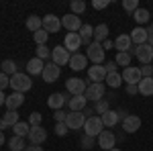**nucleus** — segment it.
<instances>
[{
    "instance_id": "obj_56",
    "label": "nucleus",
    "mask_w": 153,
    "mask_h": 151,
    "mask_svg": "<svg viewBox=\"0 0 153 151\" xmlns=\"http://www.w3.org/2000/svg\"><path fill=\"white\" fill-rule=\"evenodd\" d=\"M4 141H6V139H4V133L0 131V145H4Z\"/></svg>"
},
{
    "instance_id": "obj_51",
    "label": "nucleus",
    "mask_w": 153,
    "mask_h": 151,
    "mask_svg": "<svg viewBox=\"0 0 153 151\" xmlns=\"http://www.w3.org/2000/svg\"><path fill=\"white\" fill-rule=\"evenodd\" d=\"M127 92H129V94H137V92H139V86H133V84H129V86H127Z\"/></svg>"
},
{
    "instance_id": "obj_7",
    "label": "nucleus",
    "mask_w": 153,
    "mask_h": 151,
    "mask_svg": "<svg viewBox=\"0 0 153 151\" xmlns=\"http://www.w3.org/2000/svg\"><path fill=\"white\" fill-rule=\"evenodd\" d=\"M88 100H94V102H98V100H102L104 98V84L102 82H92L88 88H86V94H84Z\"/></svg>"
},
{
    "instance_id": "obj_52",
    "label": "nucleus",
    "mask_w": 153,
    "mask_h": 151,
    "mask_svg": "<svg viewBox=\"0 0 153 151\" xmlns=\"http://www.w3.org/2000/svg\"><path fill=\"white\" fill-rule=\"evenodd\" d=\"M147 33H149V37H147V45L153 47V31H151V29H147Z\"/></svg>"
},
{
    "instance_id": "obj_38",
    "label": "nucleus",
    "mask_w": 153,
    "mask_h": 151,
    "mask_svg": "<svg viewBox=\"0 0 153 151\" xmlns=\"http://www.w3.org/2000/svg\"><path fill=\"white\" fill-rule=\"evenodd\" d=\"M106 110H110V106H108V98H102V100H98L94 106V112H98V115H104Z\"/></svg>"
},
{
    "instance_id": "obj_9",
    "label": "nucleus",
    "mask_w": 153,
    "mask_h": 151,
    "mask_svg": "<svg viewBox=\"0 0 153 151\" xmlns=\"http://www.w3.org/2000/svg\"><path fill=\"white\" fill-rule=\"evenodd\" d=\"M84 123H86V115H84V112H68L65 125H68V129H70V131L84 129Z\"/></svg>"
},
{
    "instance_id": "obj_19",
    "label": "nucleus",
    "mask_w": 153,
    "mask_h": 151,
    "mask_svg": "<svg viewBox=\"0 0 153 151\" xmlns=\"http://www.w3.org/2000/svg\"><path fill=\"white\" fill-rule=\"evenodd\" d=\"M106 68L104 65H90L88 68V78L92 82H104L106 80Z\"/></svg>"
},
{
    "instance_id": "obj_27",
    "label": "nucleus",
    "mask_w": 153,
    "mask_h": 151,
    "mask_svg": "<svg viewBox=\"0 0 153 151\" xmlns=\"http://www.w3.org/2000/svg\"><path fill=\"white\" fill-rule=\"evenodd\" d=\"M100 118H102V125H104V127H114L120 116H118V112H114V110H106L104 115H100Z\"/></svg>"
},
{
    "instance_id": "obj_42",
    "label": "nucleus",
    "mask_w": 153,
    "mask_h": 151,
    "mask_svg": "<svg viewBox=\"0 0 153 151\" xmlns=\"http://www.w3.org/2000/svg\"><path fill=\"white\" fill-rule=\"evenodd\" d=\"M41 118H43L41 112H31V116H29V125H31V127H39V125H41Z\"/></svg>"
},
{
    "instance_id": "obj_14",
    "label": "nucleus",
    "mask_w": 153,
    "mask_h": 151,
    "mask_svg": "<svg viewBox=\"0 0 153 151\" xmlns=\"http://www.w3.org/2000/svg\"><path fill=\"white\" fill-rule=\"evenodd\" d=\"M114 143H117V137L110 131H102L98 135V147H102V149H106V151L114 149Z\"/></svg>"
},
{
    "instance_id": "obj_2",
    "label": "nucleus",
    "mask_w": 153,
    "mask_h": 151,
    "mask_svg": "<svg viewBox=\"0 0 153 151\" xmlns=\"http://www.w3.org/2000/svg\"><path fill=\"white\" fill-rule=\"evenodd\" d=\"M31 86H33V82H31V78H29V74H23V71H16L14 76L10 78V88L14 90V92H29L31 90Z\"/></svg>"
},
{
    "instance_id": "obj_49",
    "label": "nucleus",
    "mask_w": 153,
    "mask_h": 151,
    "mask_svg": "<svg viewBox=\"0 0 153 151\" xmlns=\"http://www.w3.org/2000/svg\"><path fill=\"white\" fill-rule=\"evenodd\" d=\"M92 145H94V137H88V135H86V137L82 139V147L84 149H90Z\"/></svg>"
},
{
    "instance_id": "obj_8",
    "label": "nucleus",
    "mask_w": 153,
    "mask_h": 151,
    "mask_svg": "<svg viewBox=\"0 0 153 151\" xmlns=\"http://www.w3.org/2000/svg\"><path fill=\"white\" fill-rule=\"evenodd\" d=\"M59 76H61V68H59V65H55L53 61L45 63V70H43V74H41L43 82H47V84H53V82L57 80Z\"/></svg>"
},
{
    "instance_id": "obj_32",
    "label": "nucleus",
    "mask_w": 153,
    "mask_h": 151,
    "mask_svg": "<svg viewBox=\"0 0 153 151\" xmlns=\"http://www.w3.org/2000/svg\"><path fill=\"white\" fill-rule=\"evenodd\" d=\"M149 16H151V14H149L147 8H137V10L133 12V19H135L137 25H145L147 21H149Z\"/></svg>"
},
{
    "instance_id": "obj_44",
    "label": "nucleus",
    "mask_w": 153,
    "mask_h": 151,
    "mask_svg": "<svg viewBox=\"0 0 153 151\" xmlns=\"http://www.w3.org/2000/svg\"><path fill=\"white\" fill-rule=\"evenodd\" d=\"M65 118H68V112H63L61 108L55 110V115H53V121H55V123H65Z\"/></svg>"
},
{
    "instance_id": "obj_3",
    "label": "nucleus",
    "mask_w": 153,
    "mask_h": 151,
    "mask_svg": "<svg viewBox=\"0 0 153 151\" xmlns=\"http://www.w3.org/2000/svg\"><path fill=\"white\" fill-rule=\"evenodd\" d=\"M102 131H104V125H102V118H100V116H86L84 133H86L88 137H98Z\"/></svg>"
},
{
    "instance_id": "obj_22",
    "label": "nucleus",
    "mask_w": 153,
    "mask_h": 151,
    "mask_svg": "<svg viewBox=\"0 0 153 151\" xmlns=\"http://www.w3.org/2000/svg\"><path fill=\"white\" fill-rule=\"evenodd\" d=\"M65 100H68V96H65V94L55 92V94H51V96L47 98V106H49V108H53V110H59L61 106L65 104Z\"/></svg>"
},
{
    "instance_id": "obj_43",
    "label": "nucleus",
    "mask_w": 153,
    "mask_h": 151,
    "mask_svg": "<svg viewBox=\"0 0 153 151\" xmlns=\"http://www.w3.org/2000/svg\"><path fill=\"white\" fill-rule=\"evenodd\" d=\"M68 125L65 123H55V135H59V137H63V135H68Z\"/></svg>"
},
{
    "instance_id": "obj_29",
    "label": "nucleus",
    "mask_w": 153,
    "mask_h": 151,
    "mask_svg": "<svg viewBox=\"0 0 153 151\" xmlns=\"http://www.w3.org/2000/svg\"><path fill=\"white\" fill-rule=\"evenodd\" d=\"M0 71H2V74H6L8 78H12L19 70H16V63H14L12 59H4V61L0 63Z\"/></svg>"
},
{
    "instance_id": "obj_20",
    "label": "nucleus",
    "mask_w": 153,
    "mask_h": 151,
    "mask_svg": "<svg viewBox=\"0 0 153 151\" xmlns=\"http://www.w3.org/2000/svg\"><path fill=\"white\" fill-rule=\"evenodd\" d=\"M86 63H88V57L86 55H82V53H74L70 57V65L74 71H82V70H86Z\"/></svg>"
},
{
    "instance_id": "obj_58",
    "label": "nucleus",
    "mask_w": 153,
    "mask_h": 151,
    "mask_svg": "<svg viewBox=\"0 0 153 151\" xmlns=\"http://www.w3.org/2000/svg\"><path fill=\"white\" fill-rule=\"evenodd\" d=\"M149 29H151V31H153V23H151V27H149Z\"/></svg>"
},
{
    "instance_id": "obj_18",
    "label": "nucleus",
    "mask_w": 153,
    "mask_h": 151,
    "mask_svg": "<svg viewBox=\"0 0 153 151\" xmlns=\"http://www.w3.org/2000/svg\"><path fill=\"white\" fill-rule=\"evenodd\" d=\"M131 41L135 43V45H145L147 43V37H149V33H147V29H143V27H135L133 31H131Z\"/></svg>"
},
{
    "instance_id": "obj_5",
    "label": "nucleus",
    "mask_w": 153,
    "mask_h": 151,
    "mask_svg": "<svg viewBox=\"0 0 153 151\" xmlns=\"http://www.w3.org/2000/svg\"><path fill=\"white\" fill-rule=\"evenodd\" d=\"M86 57L90 59L92 63L100 65V63L104 61V47H102V43H96V41H92V43L88 45V55H86Z\"/></svg>"
},
{
    "instance_id": "obj_10",
    "label": "nucleus",
    "mask_w": 153,
    "mask_h": 151,
    "mask_svg": "<svg viewBox=\"0 0 153 151\" xmlns=\"http://www.w3.org/2000/svg\"><path fill=\"white\" fill-rule=\"evenodd\" d=\"M82 25L84 23L80 21V16H78V14H71V12L61 19V27H65L70 33H78V31L82 29Z\"/></svg>"
},
{
    "instance_id": "obj_13",
    "label": "nucleus",
    "mask_w": 153,
    "mask_h": 151,
    "mask_svg": "<svg viewBox=\"0 0 153 151\" xmlns=\"http://www.w3.org/2000/svg\"><path fill=\"white\" fill-rule=\"evenodd\" d=\"M80 45H82L80 33H68V35H65V39H63V47H65L70 53H78Z\"/></svg>"
},
{
    "instance_id": "obj_41",
    "label": "nucleus",
    "mask_w": 153,
    "mask_h": 151,
    "mask_svg": "<svg viewBox=\"0 0 153 151\" xmlns=\"http://www.w3.org/2000/svg\"><path fill=\"white\" fill-rule=\"evenodd\" d=\"M123 8L129 12H135L139 8V0H123Z\"/></svg>"
},
{
    "instance_id": "obj_48",
    "label": "nucleus",
    "mask_w": 153,
    "mask_h": 151,
    "mask_svg": "<svg viewBox=\"0 0 153 151\" xmlns=\"http://www.w3.org/2000/svg\"><path fill=\"white\" fill-rule=\"evenodd\" d=\"M141 76L143 78H153V65H143L141 68Z\"/></svg>"
},
{
    "instance_id": "obj_24",
    "label": "nucleus",
    "mask_w": 153,
    "mask_h": 151,
    "mask_svg": "<svg viewBox=\"0 0 153 151\" xmlns=\"http://www.w3.org/2000/svg\"><path fill=\"white\" fill-rule=\"evenodd\" d=\"M114 47L118 49V53H127L131 47H133V41H131L129 35H118L117 41H114Z\"/></svg>"
},
{
    "instance_id": "obj_25",
    "label": "nucleus",
    "mask_w": 153,
    "mask_h": 151,
    "mask_svg": "<svg viewBox=\"0 0 153 151\" xmlns=\"http://www.w3.org/2000/svg\"><path fill=\"white\" fill-rule=\"evenodd\" d=\"M78 33H80L82 43L90 45V43H92V39H94V27H92V25H82V29H80Z\"/></svg>"
},
{
    "instance_id": "obj_12",
    "label": "nucleus",
    "mask_w": 153,
    "mask_h": 151,
    "mask_svg": "<svg viewBox=\"0 0 153 151\" xmlns=\"http://www.w3.org/2000/svg\"><path fill=\"white\" fill-rule=\"evenodd\" d=\"M141 129V118L137 115H127L123 118V131L125 133H137Z\"/></svg>"
},
{
    "instance_id": "obj_26",
    "label": "nucleus",
    "mask_w": 153,
    "mask_h": 151,
    "mask_svg": "<svg viewBox=\"0 0 153 151\" xmlns=\"http://www.w3.org/2000/svg\"><path fill=\"white\" fill-rule=\"evenodd\" d=\"M137 86H139L141 96H153V78H143Z\"/></svg>"
},
{
    "instance_id": "obj_21",
    "label": "nucleus",
    "mask_w": 153,
    "mask_h": 151,
    "mask_svg": "<svg viewBox=\"0 0 153 151\" xmlns=\"http://www.w3.org/2000/svg\"><path fill=\"white\" fill-rule=\"evenodd\" d=\"M45 70V61L39 57H33L29 59V63H27V74H33V76H39V74H43Z\"/></svg>"
},
{
    "instance_id": "obj_1",
    "label": "nucleus",
    "mask_w": 153,
    "mask_h": 151,
    "mask_svg": "<svg viewBox=\"0 0 153 151\" xmlns=\"http://www.w3.org/2000/svg\"><path fill=\"white\" fill-rule=\"evenodd\" d=\"M127 53H129L131 57L135 55V57L139 59L141 63H145V65H149V63L153 61V47L147 45V43H145V45H133Z\"/></svg>"
},
{
    "instance_id": "obj_54",
    "label": "nucleus",
    "mask_w": 153,
    "mask_h": 151,
    "mask_svg": "<svg viewBox=\"0 0 153 151\" xmlns=\"http://www.w3.org/2000/svg\"><path fill=\"white\" fill-rule=\"evenodd\" d=\"M102 47H104V51H106V49H110V47H112V43H110V41H104V45H102Z\"/></svg>"
},
{
    "instance_id": "obj_37",
    "label": "nucleus",
    "mask_w": 153,
    "mask_h": 151,
    "mask_svg": "<svg viewBox=\"0 0 153 151\" xmlns=\"http://www.w3.org/2000/svg\"><path fill=\"white\" fill-rule=\"evenodd\" d=\"M33 39H35V43H37V45H45V43H47V39H49V33L41 29V31L33 33Z\"/></svg>"
},
{
    "instance_id": "obj_17",
    "label": "nucleus",
    "mask_w": 153,
    "mask_h": 151,
    "mask_svg": "<svg viewBox=\"0 0 153 151\" xmlns=\"http://www.w3.org/2000/svg\"><path fill=\"white\" fill-rule=\"evenodd\" d=\"M45 139H47V131L41 127V125H39V127H31V131H29V141H31V143L41 145Z\"/></svg>"
},
{
    "instance_id": "obj_11",
    "label": "nucleus",
    "mask_w": 153,
    "mask_h": 151,
    "mask_svg": "<svg viewBox=\"0 0 153 151\" xmlns=\"http://www.w3.org/2000/svg\"><path fill=\"white\" fill-rule=\"evenodd\" d=\"M65 88H68V92L71 96H80V94H86V82L80 80V78H70V80L65 82Z\"/></svg>"
},
{
    "instance_id": "obj_35",
    "label": "nucleus",
    "mask_w": 153,
    "mask_h": 151,
    "mask_svg": "<svg viewBox=\"0 0 153 151\" xmlns=\"http://www.w3.org/2000/svg\"><path fill=\"white\" fill-rule=\"evenodd\" d=\"M106 84H108V86H110V88H118V86H120V84H123V76H120V74H108V76H106Z\"/></svg>"
},
{
    "instance_id": "obj_34",
    "label": "nucleus",
    "mask_w": 153,
    "mask_h": 151,
    "mask_svg": "<svg viewBox=\"0 0 153 151\" xmlns=\"http://www.w3.org/2000/svg\"><path fill=\"white\" fill-rule=\"evenodd\" d=\"M2 121L6 123V127H14L16 123H21V118H19V115H16V110H8L6 115L2 116Z\"/></svg>"
},
{
    "instance_id": "obj_15",
    "label": "nucleus",
    "mask_w": 153,
    "mask_h": 151,
    "mask_svg": "<svg viewBox=\"0 0 153 151\" xmlns=\"http://www.w3.org/2000/svg\"><path fill=\"white\" fill-rule=\"evenodd\" d=\"M61 29V21H59L55 14H45L43 16V31L47 33H57Z\"/></svg>"
},
{
    "instance_id": "obj_28",
    "label": "nucleus",
    "mask_w": 153,
    "mask_h": 151,
    "mask_svg": "<svg viewBox=\"0 0 153 151\" xmlns=\"http://www.w3.org/2000/svg\"><path fill=\"white\" fill-rule=\"evenodd\" d=\"M8 149H10V151H25V149H27L25 137H16V135H12L10 139H8Z\"/></svg>"
},
{
    "instance_id": "obj_39",
    "label": "nucleus",
    "mask_w": 153,
    "mask_h": 151,
    "mask_svg": "<svg viewBox=\"0 0 153 151\" xmlns=\"http://www.w3.org/2000/svg\"><path fill=\"white\" fill-rule=\"evenodd\" d=\"M117 65H123V70L125 68H129V63H131V55L129 53H117Z\"/></svg>"
},
{
    "instance_id": "obj_33",
    "label": "nucleus",
    "mask_w": 153,
    "mask_h": 151,
    "mask_svg": "<svg viewBox=\"0 0 153 151\" xmlns=\"http://www.w3.org/2000/svg\"><path fill=\"white\" fill-rule=\"evenodd\" d=\"M106 37H108V27H106L104 23L98 25V27H94V41H96V43L104 41Z\"/></svg>"
},
{
    "instance_id": "obj_47",
    "label": "nucleus",
    "mask_w": 153,
    "mask_h": 151,
    "mask_svg": "<svg viewBox=\"0 0 153 151\" xmlns=\"http://www.w3.org/2000/svg\"><path fill=\"white\" fill-rule=\"evenodd\" d=\"M104 68H106V74H117V61H106L104 63Z\"/></svg>"
},
{
    "instance_id": "obj_23",
    "label": "nucleus",
    "mask_w": 153,
    "mask_h": 151,
    "mask_svg": "<svg viewBox=\"0 0 153 151\" xmlns=\"http://www.w3.org/2000/svg\"><path fill=\"white\" fill-rule=\"evenodd\" d=\"M25 102V96L21 92H12L10 96H6V108L8 110H16L19 106H23Z\"/></svg>"
},
{
    "instance_id": "obj_4",
    "label": "nucleus",
    "mask_w": 153,
    "mask_h": 151,
    "mask_svg": "<svg viewBox=\"0 0 153 151\" xmlns=\"http://www.w3.org/2000/svg\"><path fill=\"white\" fill-rule=\"evenodd\" d=\"M70 57H71V53L65 49L63 45H57V47H53L51 49V61L55 63V65H68L70 63Z\"/></svg>"
},
{
    "instance_id": "obj_53",
    "label": "nucleus",
    "mask_w": 153,
    "mask_h": 151,
    "mask_svg": "<svg viewBox=\"0 0 153 151\" xmlns=\"http://www.w3.org/2000/svg\"><path fill=\"white\" fill-rule=\"evenodd\" d=\"M2 104H6V94L0 90V106H2Z\"/></svg>"
},
{
    "instance_id": "obj_6",
    "label": "nucleus",
    "mask_w": 153,
    "mask_h": 151,
    "mask_svg": "<svg viewBox=\"0 0 153 151\" xmlns=\"http://www.w3.org/2000/svg\"><path fill=\"white\" fill-rule=\"evenodd\" d=\"M120 76H123V82H125L127 86H129V84L137 86V84L143 80V76H141V68H135V65H129V68H125Z\"/></svg>"
},
{
    "instance_id": "obj_31",
    "label": "nucleus",
    "mask_w": 153,
    "mask_h": 151,
    "mask_svg": "<svg viewBox=\"0 0 153 151\" xmlns=\"http://www.w3.org/2000/svg\"><path fill=\"white\" fill-rule=\"evenodd\" d=\"M12 131H14V135H16V137H29L31 125H29V123H25V121H21V123H16V125L12 127Z\"/></svg>"
},
{
    "instance_id": "obj_16",
    "label": "nucleus",
    "mask_w": 153,
    "mask_h": 151,
    "mask_svg": "<svg viewBox=\"0 0 153 151\" xmlns=\"http://www.w3.org/2000/svg\"><path fill=\"white\" fill-rule=\"evenodd\" d=\"M68 104H70V112H82L86 104H88V98L80 94V96H71L70 100H68Z\"/></svg>"
},
{
    "instance_id": "obj_40",
    "label": "nucleus",
    "mask_w": 153,
    "mask_h": 151,
    "mask_svg": "<svg viewBox=\"0 0 153 151\" xmlns=\"http://www.w3.org/2000/svg\"><path fill=\"white\" fill-rule=\"evenodd\" d=\"M37 57L45 61L47 57H51V49L47 45H37Z\"/></svg>"
},
{
    "instance_id": "obj_50",
    "label": "nucleus",
    "mask_w": 153,
    "mask_h": 151,
    "mask_svg": "<svg viewBox=\"0 0 153 151\" xmlns=\"http://www.w3.org/2000/svg\"><path fill=\"white\" fill-rule=\"evenodd\" d=\"M25 151H43L41 145H35V143H31V145H27V149Z\"/></svg>"
},
{
    "instance_id": "obj_45",
    "label": "nucleus",
    "mask_w": 153,
    "mask_h": 151,
    "mask_svg": "<svg viewBox=\"0 0 153 151\" xmlns=\"http://www.w3.org/2000/svg\"><path fill=\"white\" fill-rule=\"evenodd\" d=\"M108 4H110V0H94V2H92V6H94L96 10H102V8H106Z\"/></svg>"
},
{
    "instance_id": "obj_55",
    "label": "nucleus",
    "mask_w": 153,
    "mask_h": 151,
    "mask_svg": "<svg viewBox=\"0 0 153 151\" xmlns=\"http://www.w3.org/2000/svg\"><path fill=\"white\" fill-rule=\"evenodd\" d=\"M4 129H6V123H4V121L0 118V131H4Z\"/></svg>"
},
{
    "instance_id": "obj_57",
    "label": "nucleus",
    "mask_w": 153,
    "mask_h": 151,
    "mask_svg": "<svg viewBox=\"0 0 153 151\" xmlns=\"http://www.w3.org/2000/svg\"><path fill=\"white\" fill-rule=\"evenodd\" d=\"M110 151H123V149H118V147H114V149H110Z\"/></svg>"
},
{
    "instance_id": "obj_30",
    "label": "nucleus",
    "mask_w": 153,
    "mask_h": 151,
    "mask_svg": "<svg viewBox=\"0 0 153 151\" xmlns=\"http://www.w3.org/2000/svg\"><path fill=\"white\" fill-rule=\"evenodd\" d=\"M27 29L29 31H33V33H37V31H41L43 29V19H39V16H29L27 19Z\"/></svg>"
},
{
    "instance_id": "obj_36",
    "label": "nucleus",
    "mask_w": 153,
    "mask_h": 151,
    "mask_svg": "<svg viewBox=\"0 0 153 151\" xmlns=\"http://www.w3.org/2000/svg\"><path fill=\"white\" fill-rule=\"evenodd\" d=\"M70 8H71V14H82L86 10V2L84 0H71Z\"/></svg>"
},
{
    "instance_id": "obj_46",
    "label": "nucleus",
    "mask_w": 153,
    "mask_h": 151,
    "mask_svg": "<svg viewBox=\"0 0 153 151\" xmlns=\"http://www.w3.org/2000/svg\"><path fill=\"white\" fill-rule=\"evenodd\" d=\"M6 86H10V78H8L6 74H2V71H0V90H4Z\"/></svg>"
}]
</instances>
